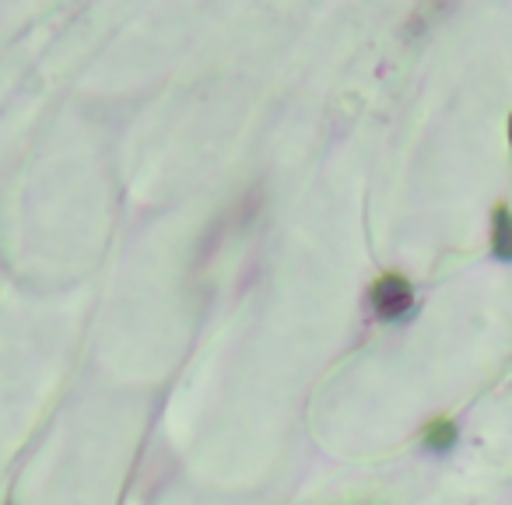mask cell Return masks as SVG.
<instances>
[{
	"instance_id": "cell-3",
	"label": "cell",
	"mask_w": 512,
	"mask_h": 505,
	"mask_svg": "<svg viewBox=\"0 0 512 505\" xmlns=\"http://www.w3.org/2000/svg\"><path fill=\"white\" fill-rule=\"evenodd\" d=\"M491 249H495V257L512 260V218H509V207H495V228H491Z\"/></svg>"
},
{
	"instance_id": "cell-1",
	"label": "cell",
	"mask_w": 512,
	"mask_h": 505,
	"mask_svg": "<svg viewBox=\"0 0 512 505\" xmlns=\"http://www.w3.org/2000/svg\"><path fill=\"white\" fill-rule=\"evenodd\" d=\"M369 306L376 320L383 323H404L414 313V288L404 274H379L369 288Z\"/></svg>"
},
{
	"instance_id": "cell-2",
	"label": "cell",
	"mask_w": 512,
	"mask_h": 505,
	"mask_svg": "<svg viewBox=\"0 0 512 505\" xmlns=\"http://www.w3.org/2000/svg\"><path fill=\"white\" fill-rule=\"evenodd\" d=\"M421 442H425L432 453H449V449L456 446V421L449 418H435L428 421L425 435H421Z\"/></svg>"
}]
</instances>
